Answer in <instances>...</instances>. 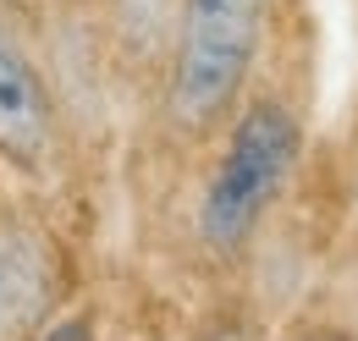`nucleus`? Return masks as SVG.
Here are the masks:
<instances>
[{
  "mask_svg": "<svg viewBox=\"0 0 358 341\" xmlns=\"http://www.w3.org/2000/svg\"><path fill=\"white\" fill-rule=\"evenodd\" d=\"M171 6L177 0H110V28L116 44L133 66H160V50H166V28H171Z\"/></svg>",
  "mask_w": 358,
  "mask_h": 341,
  "instance_id": "5",
  "label": "nucleus"
},
{
  "mask_svg": "<svg viewBox=\"0 0 358 341\" xmlns=\"http://www.w3.org/2000/svg\"><path fill=\"white\" fill-rule=\"evenodd\" d=\"M348 198H353V215H358V143H353V160H348Z\"/></svg>",
  "mask_w": 358,
  "mask_h": 341,
  "instance_id": "6",
  "label": "nucleus"
},
{
  "mask_svg": "<svg viewBox=\"0 0 358 341\" xmlns=\"http://www.w3.org/2000/svg\"><path fill=\"white\" fill-rule=\"evenodd\" d=\"M275 0H177L155 66L160 122L182 143H210L221 122L259 83Z\"/></svg>",
  "mask_w": 358,
  "mask_h": 341,
  "instance_id": "2",
  "label": "nucleus"
},
{
  "mask_svg": "<svg viewBox=\"0 0 358 341\" xmlns=\"http://www.w3.org/2000/svg\"><path fill=\"white\" fill-rule=\"evenodd\" d=\"M72 298V259L39 204L0 187V341H45Z\"/></svg>",
  "mask_w": 358,
  "mask_h": 341,
  "instance_id": "3",
  "label": "nucleus"
},
{
  "mask_svg": "<svg viewBox=\"0 0 358 341\" xmlns=\"http://www.w3.org/2000/svg\"><path fill=\"white\" fill-rule=\"evenodd\" d=\"M66 11H94V6H105V0H61Z\"/></svg>",
  "mask_w": 358,
  "mask_h": 341,
  "instance_id": "7",
  "label": "nucleus"
},
{
  "mask_svg": "<svg viewBox=\"0 0 358 341\" xmlns=\"http://www.w3.org/2000/svg\"><path fill=\"white\" fill-rule=\"evenodd\" d=\"M309 160V116L275 83H254L210 138V166L193 198V242L215 264H243Z\"/></svg>",
  "mask_w": 358,
  "mask_h": 341,
  "instance_id": "1",
  "label": "nucleus"
},
{
  "mask_svg": "<svg viewBox=\"0 0 358 341\" xmlns=\"http://www.w3.org/2000/svg\"><path fill=\"white\" fill-rule=\"evenodd\" d=\"M66 149V116L45 61L0 17V170L22 182H45Z\"/></svg>",
  "mask_w": 358,
  "mask_h": 341,
  "instance_id": "4",
  "label": "nucleus"
}]
</instances>
